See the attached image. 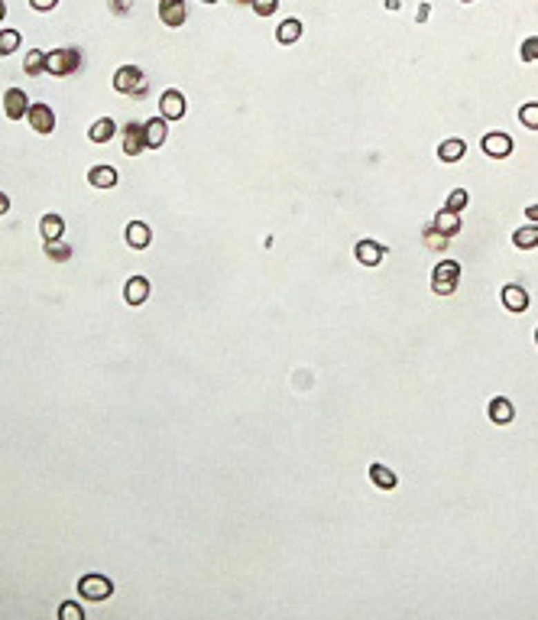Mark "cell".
<instances>
[{
  "instance_id": "cell-1",
  "label": "cell",
  "mask_w": 538,
  "mask_h": 620,
  "mask_svg": "<svg viewBox=\"0 0 538 620\" xmlns=\"http://www.w3.org/2000/svg\"><path fill=\"white\" fill-rule=\"evenodd\" d=\"M81 68V53L78 49H55V53H46V72L52 78H68Z\"/></svg>"
},
{
  "instance_id": "cell-2",
  "label": "cell",
  "mask_w": 538,
  "mask_h": 620,
  "mask_svg": "<svg viewBox=\"0 0 538 620\" xmlns=\"http://www.w3.org/2000/svg\"><path fill=\"white\" fill-rule=\"evenodd\" d=\"M114 91L143 97L146 95V78H143V72H140L137 65H124V68H117L114 72Z\"/></svg>"
},
{
  "instance_id": "cell-3",
  "label": "cell",
  "mask_w": 538,
  "mask_h": 620,
  "mask_svg": "<svg viewBox=\"0 0 538 620\" xmlns=\"http://www.w3.org/2000/svg\"><path fill=\"white\" fill-rule=\"evenodd\" d=\"M114 594V581L107 575H97V572H91V575L85 578H78V598H85V601H107Z\"/></svg>"
},
{
  "instance_id": "cell-4",
  "label": "cell",
  "mask_w": 538,
  "mask_h": 620,
  "mask_svg": "<svg viewBox=\"0 0 538 620\" xmlns=\"http://www.w3.org/2000/svg\"><path fill=\"white\" fill-rule=\"evenodd\" d=\"M457 279H461V263L457 260H441L432 273V289L438 296H451L457 289Z\"/></svg>"
},
{
  "instance_id": "cell-5",
  "label": "cell",
  "mask_w": 538,
  "mask_h": 620,
  "mask_svg": "<svg viewBox=\"0 0 538 620\" xmlns=\"http://www.w3.org/2000/svg\"><path fill=\"white\" fill-rule=\"evenodd\" d=\"M26 120H30V127L36 130V133H43V137L55 130V114H52V107L49 104H30Z\"/></svg>"
},
{
  "instance_id": "cell-6",
  "label": "cell",
  "mask_w": 538,
  "mask_h": 620,
  "mask_svg": "<svg viewBox=\"0 0 538 620\" xmlns=\"http://www.w3.org/2000/svg\"><path fill=\"white\" fill-rule=\"evenodd\" d=\"M26 111H30V97L23 88H10L7 95H3V114L10 120H23L26 118Z\"/></svg>"
},
{
  "instance_id": "cell-7",
  "label": "cell",
  "mask_w": 538,
  "mask_h": 620,
  "mask_svg": "<svg viewBox=\"0 0 538 620\" xmlns=\"http://www.w3.org/2000/svg\"><path fill=\"white\" fill-rule=\"evenodd\" d=\"M483 153L486 156H493V160H506L509 153H512V137L509 133H499V130H493V133H486L483 137Z\"/></svg>"
},
{
  "instance_id": "cell-8",
  "label": "cell",
  "mask_w": 538,
  "mask_h": 620,
  "mask_svg": "<svg viewBox=\"0 0 538 620\" xmlns=\"http://www.w3.org/2000/svg\"><path fill=\"white\" fill-rule=\"evenodd\" d=\"M159 118L166 120L185 118V97H182V91H162V97H159Z\"/></svg>"
},
{
  "instance_id": "cell-9",
  "label": "cell",
  "mask_w": 538,
  "mask_h": 620,
  "mask_svg": "<svg viewBox=\"0 0 538 620\" xmlns=\"http://www.w3.org/2000/svg\"><path fill=\"white\" fill-rule=\"evenodd\" d=\"M189 17V7H185V0H159V20L166 23V26H182Z\"/></svg>"
},
{
  "instance_id": "cell-10",
  "label": "cell",
  "mask_w": 538,
  "mask_h": 620,
  "mask_svg": "<svg viewBox=\"0 0 538 620\" xmlns=\"http://www.w3.org/2000/svg\"><path fill=\"white\" fill-rule=\"evenodd\" d=\"M120 143H124V153L127 156H140L146 150V137H143V124H127L120 130Z\"/></svg>"
},
{
  "instance_id": "cell-11",
  "label": "cell",
  "mask_w": 538,
  "mask_h": 620,
  "mask_svg": "<svg viewBox=\"0 0 538 620\" xmlns=\"http://www.w3.org/2000/svg\"><path fill=\"white\" fill-rule=\"evenodd\" d=\"M166 133H169V120L166 118H153L143 124V137H146V150H159L166 143Z\"/></svg>"
},
{
  "instance_id": "cell-12",
  "label": "cell",
  "mask_w": 538,
  "mask_h": 620,
  "mask_svg": "<svg viewBox=\"0 0 538 620\" xmlns=\"http://www.w3.org/2000/svg\"><path fill=\"white\" fill-rule=\"evenodd\" d=\"M503 306H506L509 312H526L528 309V289L516 286V283L503 286Z\"/></svg>"
},
{
  "instance_id": "cell-13",
  "label": "cell",
  "mask_w": 538,
  "mask_h": 620,
  "mask_svg": "<svg viewBox=\"0 0 538 620\" xmlns=\"http://www.w3.org/2000/svg\"><path fill=\"white\" fill-rule=\"evenodd\" d=\"M383 257H386V250H383V244H376V241H360L357 244V260L363 267H380Z\"/></svg>"
},
{
  "instance_id": "cell-14",
  "label": "cell",
  "mask_w": 538,
  "mask_h": 620,
  "mask_svg": "<svg viewBox=\"0 0 538 620\" xmlns=\"http://www.w3.org/2000/svg\"><path fill=\"white\" fill-rule=\"evenodd\" d=\"M124 299L130 306H143L149 299V279L146 276H130L127 279V289H124Z\"/></svg>"
},
{
  "instance_id": "cell-15",
  "label": "cell",
  "mask_w": 538,
  "mask_h": 620,
  "mask_svg": "<svg viewBox=\"0 0 538 620\" xmlns=\"http://www.w3.org/2000/svg\"><path fill=\"white\" fill-rule=\"evenodd\" d=\"M441 234L454 237V234H461V212H448V208H441V212L434 214V221H432Z\"/></svg>"
},
{
  "instance_id": "cell-16",
  "label": "cell",
  "mask_w": 538,
  "mask_h": 620,
  "mask_svg": "<svg viewBox=\"0 0 538 620\" xmlns=\"http://www.w3.org/2000/svg\"><path fill=\"white\" fill-rule=\"evenodd\" d=\"M88 182H91L95 189H114L117 182H120V176H117L114 166H95V169L88 172Z\"/></svg>"
},
{
  "instance_id": "cell-17",
  "label": "cell",
  "mask_w": 538,
  "mask_h": 620,
  "mask_svg": "<svg viewBox=\"0 0 538 620\" xmlns=\"http://www.w3.org/2000/svg\"><path fill=\"white\" fill-rule=\"evenodd\" d=\"M490 419H493L496 426H509V422L516 419V409H512V403H509V400L496 396L493 403H490Z\"/></svg>"
},
{
  "instance_id": "cell-18",
  "label": "cell",
  "mask_w": 538,
  "mask_h": 620,
  "mask_svg": "<svg viewBox=\"0 0 538 620\" xmlns=\"http://www.w3.org/2000/svg\"><path fill=\"white\" fill-rule=\"evenodd\" d=\"M149 241H153L149 227L143 225V221H130V225H127V244L133 247V250H146Z\"/></svg>"
},
{
  "instance_id": "cell-19",
  "label": "cell",
  "mask_w": 538,
  "mask_h": 620,
  "mask_svg": "<svg viewBox=\"0 0 538 620\" xmlns=\"http://www.w3.org/2000/svg\"><path fill=\"white\" fill-rule=\"evenodd\" d=\"M114 133H117V124L111 118H101V120H95L91 124V130H88V140L91 143H107V140H114Z\"/></svg>"
},
{
  "instance_id": "cell-20",
  "label": "cell",
  "mask_w": 538,
  "mask_h": 620,
  "mask_svg": "<svg viewBox=\"0 0 538 620\" xmlns=\"http://www.w3.org/2000/svg\"><path fill=\"white\" fill-rule=\"evenodd\" d=\"M369 481L376 484V487H383V491H392V487L399 484V478H396V471L386 468V464H373V468H369Z\"/></svg>"
},
{
  "instance_id": "cell-21",
  "label": "cell",
  "mask_w": 538,
  "mask_h": 620,
  "mask_svg": "<svg viewBox=\"0 0 538 620\" xmlns=\"http://www.w3.org/2000/svg\"><path fill=\"white\" fill-rule=\"evenodd\" d=\"M464 153H467L464 140H444L441 147H438V160H441V162H457V160H464Z\"/></svg>"
},
{
  "instance_id": "cell-22",
  "label": "cell",
  "mask_w": 538,
  "mask_h": 620,
  "mask_svg": "<svg viewBox=\"0 0 538 620\" xmlns=\"http://www.w3.org/2000/svg\"><path fill=\"white\" fill-rule=\"evenodd\" d=\"M302 36V20H296V17H289V20L279 23V30H276V39L282 46H292Z\"/></svg>"
},
{
  "instance_id": "cell-23",
  "label": "cell",
  "mask_w": 538,
  "mask_h": 620,
  "mask_svg": "<svg viewBox=\"0 0 538 620\" xmlns=\"http://www.w3.org/2000/svg\"><path fill=\"white\" fill-rule=\"evenodd\" d=\"M39 231H43L46 241H59V237L65 234V221H62V214H46L43 218V225H39Z\"/></svg>"
},
{
  "instance_id": "cell-24",
  "label": "cell",
  "mask_w": 538,
  "mask_h": 620,
  "mask_svg": "<svg viewBox=\"0 0 538 620\" xmlns=\"http://www.w3.org/2000/svg\"><path fill=\"white\" fill-rule=\"evenodd\" d=\"M512 244H516L519 250H532V247H538V225L519 227L516 234H512Z\"/></svg>"
},
{
  "instance_id": "cell-25",
  "label": "cell",
  "mask_w": 538,
  "mask_h": 620,
  "mask_svg": "<svg viewBox=\"0 0 538 620\" xmlns=\"http://www.w3.org/2000/svg\"><path fill=\"white\" fill-rule=\"evenodd\" d=\"M422 237H425V247H428V250H434V254H441L444 247L451 244V237H448V234H441V231H438V227H434V225H428V227H425V234H422Z\"/></svg>"
},
{
  "instance_id": "cell-26",
  "label": "cell",
  "mask_w": 538,
  "mask_h": 620,
  "mask_svg": "<svg viewBox=\"0 0 538 620\" xmlns=\"http://www.w3.org/2000/svg\"><path fill=\"white\" fill-rule=\"evenodd\" d=\"M46 257L55 260V263H65V260H72V247L65 244L62 237L59 241H46Z\"/></svg>"
},
{
  "instance_id": "cell-27",
  "label": "cell",
  "mask_w": 538,
  "mask_h": 620,
  "mask_svg": "<svg viewBox=\"0 0 538 620\" xmlns=\"http://www.w3.org/2000/svg\"><path fill=\"white\" fill-rule=\"evenodd\" d=\"M23 72L26 75H39V72H46V53H39V49H32L30 55H26V62H23Z\"/></svg>"
},
{
  "instance_id": "cell-28",
  "label": "cell",
  "mask_w": 538,
  "mask_h": 620,
  "mask_svg": "<svg viewBox=\"0 0 538 620\" xmlns=\"http://www.w3.org/2000/svg\"><path fill=\"white\" fill-rule=\"evenodd\" d=\"M20 49V32L17 30H0V55H10Z\"/></svg>"
},
{
  "instance_id": "cell-29",
  "label": "cell",
  "mask_w": 538,
  "mask_h": 620,
  "mask_svg": "<svg viewBox=\"0 0 538 620\" xmlns=\"http://www.w3.org/2000/svg\"><path fill=\"white\" fill-rule=\"evenodd\" d=\"M519 120H522L528 130H538V101H528V104L519 107Z\"/></svg>"
},
{
  "instance_id": "cell-30",
  "label": "cell",
  "mask_w": 538,
  "mask_h": 620,
  "mask_svg": "<svg viewBox=\"0 0 538 620\" xmlns=\"http://www.w3.org/2000/svg\"><path fill=\"white\" fill-rule=\"evenodd\" d=\"M59 617L62 620H85V610H81V604H75V601H65L62 608H59Z\"/></svg>"
},
{
  "instance_id": "cell-31",
  "label": "cell",
  "mask_w": 538,
  "mask_h": 620,
  "mask_svg": "<svg viewBox=\"0 0 538 620\" xmlns=\"http://www.w3.org/2000/svg\"><path fill=\"white\" fill-rule=\"evenodd\" d=\"M519 55H522V62H535L538 59V39L535 36H528L526 43L519 46Z\"/></svg>"
},
{
  "instance_id": "cell-32",
  "label": "cell",
  "mask_w": 538,
  "mask_h": 620,
  "mask_svg": "<svg viewBox=\"0 0 538 620\" xmlns=\"http://www.w3.org/2000/svg\"><path fill=\"white\" fill-rule=\"evenodd\" d=\"M250 7H253L256 17H273V13L279 10V0H253Z\"/></svg>"
},
{
  "instance_id": "cell-33",
  "label": "cell",
  "mask_w": 538,
  "mask_h": 620,
  "mask_svg": "<svg viewBox=\"0 0 538 620\" xmlns=\"http://www.w3.org/2000/svg\"><path fill=\"white\" fill-rule=\"evenodd\" d=\"M464 205H467V192H464V189H454V192L448 195V202H444V208H448V212H461Z\"/></svg>"
},
{
  "instance_id": "cell-34",
  "label": "cell",
  "mask_w": 538,
  "mask_h": 620,
  "mask_svg": "<svg viewBox=\"0 0 538 620\" xmlns=\"http://www.w3.org/2000/svg\"><path fill=\"white\" fill-rule=\"evenodd\" d=\"M55 3H59V0H30V7L32 10H55Z\"/></svg>"
},
{
  "instance_id": "cell-35",
  "label": "cell",
  "mask_w": 538,
  "mask_h": 620,
  "mask_svg": "<svg viewBox=\"0 0 538 620\" xmlns=\"http://www.w3.org/2000/svg\"><path fill=\"white\" fill-rule=\"evenodd\" d=\"M130 3H133V0H111L114 13H127V10H130Z\"/></svg>"
},
{
  "instance_id": "cell-36",
  "label": "cell",
  "mask_w": 538,
  "mask_h": 620,
  "mask_svg": "<svg viewBox=\"0 0 538 620\" xmlns=\"http://www.w3.org/2000/svg\"><path fill=\"white\" fill-rule=\"evenodd\" d=\"M415 17H419V23H425V20H428V17H432V3H422V7H419V13H415Z\"/></svg>"
},
{
  "instance_id": "cell-37",
  "label": "cell",
  "mask_w": 538,
  "mask_h": 620,
  "mask_svg": "<svg viewBox=\"0 0 538 620\" xmlns=\"http://www.w3.org/2000/svg\"><path fill=\"white\" fill-rule=\"evenodd\" d=\"M7 212H10V195L0 192V214H7Z\"/></svg>"
},
{
  "instance_id": "cell-38",
  "label": "cell",
  "mask_w": 538,
  "mask_h": 620,
  "mask_svg": "<svg viewBox=\"0 0 538 620\" xmlns=\"http://www.w3.org/2000/svg\"><path fill=\"white\" fill-rule=\"evenodd\" d=\"M526 214H528V221H532V225H538V202H535V205H528Z\"/></svg>"
},
{
  "instance_id": "cell-39",
  "label": "cell",
  "mask_w": 538,
  "mask_h": 620,
  "mask_svg": "<svg viewBox=\"0 0 538 620\" xmlns=\"http://www.w3.org/2000/svg\"><path fill=\"white\" fill-rule=\"evenodd\" d=\"M3 17H7V3L0 0V20H3Z\"/></svg>"
},
{
  "instance_id": "cell-40",
  "label": "cell",
  "mask_w": 538,
  "mask_h": 620,
  "mask_svg": "<svg viewBox=\"0 0 538 620\" xmlns=\"http://www.w3.org/2000/svg\"><path fill=\"white\" fill-rule=\"evenodd\" d=\"M237 3H253V0H237Z\"/></svg>"
},
{
  "instance_id": "cell-41",
  "label": "cell",
  "mask_w": 538,
  "mask_h": 620,
  "mask_svg": "<svg viewBox=\"0 0 538 620\" xmlns=\"http://www.w3.org/2000/svg\"><path fill=\"white\" fill-rule=\"evenodd\" d=\"M201 3H218V0H201Z\"/></svg>"
},
{
  "instance_id": "cell-42",
  "label": "cell",
  "mask_w": 538,
  "mask_h": 620,
  "mask_svg": "<svg viewBox=\"0 0 538 620\" xmlns=\"http://www.w3.org/2000/svg\"><path fill=\"white\" fill-rule=\"evenodd\" d=\"M464 3H474V0H464Z\"/></svg>"
},
{
  "instance_id": "cell-43",
  "label": "cell",
  "mask_w": 538,
  "mask_h": 620,
  "mask_svg": "<svg viewBox=\"0 0 538 620\" xmlns=\"http://www.w3.org/2000/svg\"><path fill=\"white\" fill-rule=\"evenodd\" d=\"M535 341H538V332H535Z\"/></svg>"
}]
</instances>
